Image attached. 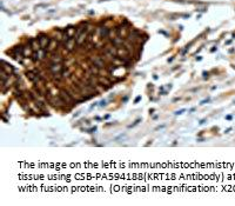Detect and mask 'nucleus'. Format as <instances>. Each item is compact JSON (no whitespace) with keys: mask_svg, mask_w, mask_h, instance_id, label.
Masks as SVG:
<instances>
[{"mask_svg":"<svg viewBox=\"0 0 235 206\" xmlns=\"http://www.w3.org/2000/svg\"><path fill=\"white\" fill-rule=\"evenodd\" d=\"M130 51L127 50L125 46H119L118 47V53H116V57L126 60L127 63H130Z\"/></svg>","mask_w":235,"mask_h":206,"instance_id":"f257e3e1","label":"nucleus"},{"mask_svg":"<svg viewBox=\"0 0 235 206\" xmlns=\"http://www.w3.org/2000/svg\"><path fill=\"white\" fill-rule=\"evenodd\" d=\"M59 96L62 98V100H64L66 104H68V105H71V106L76 103V100L69 94V92H68L67 90H60V91H59Z\"/></svg>","mask_w":235,"mask_h":206,"instance_id":"f03ea898","label":"nucleus"},{"mask_svg":"<svg viewBox=\"0 0 235 206\" xmlns=\"http://www.w3.org/2000/svg\"><path fill=\"white\" fill-rule=\"evenodd\" d=\"M11 54L19 63H22V59L25 58L24 53H22V46H14V49L11 51Z\"/></svg>","mask_w":235,"mask_h":206,"instance_id":"7ed1b4c3","label":"nucleus"},{"mask_svg":"<svg viewBox=\"0 0 235 206\" xmlns=\"http://www.w3.org/2000/svg\"><path fill=\"white\" fill-rule=\"evenodd\" d=\"M38 40H39V43H40V45H41V49L47 50V47H48V45H50L51 38L47 35V34H45V33H41V34L38 35Z\"/></svg>","mask_w":235,"mask_h":206,"instance_id":"20e7f679","label":"nucleus"},{"mask_svg":"<svg viewBox=\"0 0 235 206\" xmlns=\"http://www.w3.org/2000/svg\"><path fill=\"white\" fill-rule=\"evenodd\" d=\"M62 60H64L62 56L57 51L50 53V64H62Z\"/></svg>","mask_w":235,"mask_h":206,"instance_id":"39448f33","label":"nucleus"},{"mask_svg":"<svg viewBox=\"0 0 235 206\" xmlns=\"http://www.w3.org/2000/svg\"><path fill=\"white\" fill-rule=\"evenodd\" d=\"M48 68L52 72V74H57V73H61L62 70L65 68V66L62 64H50Z\"/></svg>","mask_w":235,"mask_h":206,"instance_id":"423d86ee","label":"nucleus"},{"mask_svg":"<svg viewBox=\"0 0 235 206\" xmlns=\"http://www.w3.org/2000/svg\"><path fill=\"white\" fill-rule=\"evenodd\" d=\"M92 63L93 65L98 66L99 68H104L105 67V60H104V57H99V56H95L92 58Z\"/></svg>","mask_w":235,"mask_h":206,"instance_id":"0eeeda50","label":"nucleus"},{"mask_svg":"<svg viewBox=\"0 0 235 206\" xmlns=\"http://www.w3.org/2000/svg\"><path fill=\"white\" fill-rule=\"evenodd\" d=\"M33 49H32V46H31V44L28 43V44H26L25 46H22V53H24V57L25 58H29V57H32V54H33Z\"/></svg>","mask_w":235,"mask_h":206,"instance_id":"6e6552de","label":"nucleus"},{"mask_svg":"<svg viewBox=\"0 0 235 206\" xmlns=\"http://www.w3.org/2000/svg\"><path fill=\"white\" fill-rule=\"evenodd\" d=\"M99 82L101 84V86H104L105 89H108L112 86V80L108 78V77H100L99 79Z\"/></svg>","mask_w":235,"mask_h":206,"instance_id":"1a4fd4ad","label":"nucleus"},{"mask_svg":"<svg viewBox=\"0 0 235 206\" xmlns=\"http://www.w3.org/2000/svg\"><path fill=\"white\" fill-rule=\"evenodd\" d=\"M98 33L100 34V38L104 40V39H107V38H109V28H107V27H99L98 28Z\"/></svg>","mask_w":235,"mask_h":206,"instance_id":"9d476101","label":"nucleus"},{"mask_svg":"<svg viewBox=\"0 0 235 206\" xmlns=\"http://www.w3.org/2000/svg\"><path fill=\"white\" fill-rule=\"evenodd\" d=\"M75 44H76V40L74 38H71L67 43L65 44V49L68 51V52H72L74 51V47H75Z\"/></svg>","mask_w":235,"mask_h":206,"instance_id":"9b49d317","label":"nucleus"},{"mask_svg":"<svg viewBox=\"0 0 235 206\" xmlns=\"http://www.w3.org/2000/svg\"><path fill=\"white\" fill-rule=\"evenodd\" d=\"M87 38H88V33H87L86 31L82 32V33H81V34L75 39V40H76V45H78V46H81V45L85 43V41L87 40Z\"/></svg>","mask_w":235,"mask_h":206,"instance_id":"f8f14e48","label":"nucleus"},{"mask_svg":"<svg viewBox=\"0 0 235 206\" xmlns=\"http://www.w3.org/2000/svg\"><path fill=\"white\" fill-rule=\"evenodd\" d=\"M60 43L59 41L54 38V39H51V41H50V45H48V47H47V51H48L50 53H52V52H54L55 51V49H57V46L59 45Z\"/></svg>","mask_w":235,"mask_h":206,"instance_id":"ddd939ff","label":"nucleus"},{"mask_svg":"<svg viewBox=\"0 0 235 206\" xmlns=\"http://www.w3.org/2000/svg\"><path fill=\"white\" fill-rule=\"evenodd\" d=\"M29 44H31L33 51H39V50H41V45H40V43H39L38 39H35V38L29 39Z\"/></svg>","mask_w":235,"mask_h":206,"instance_id":"4468645a","label":"nucleus"},{"mask_svg":"<svg viewBox=\"0 0 235 206\" xmlns=\"http://www.w3.org/2000/svg\"><path fill=\"white\" fill-rule=\"evenodd\" d=\"M1 70H4L5 72H7L10 75L13 73V71H14V68H13V66L11 65V64H8V63H6L5 60H3V67H1Z\"/></svg>","mask_w":235,"mask_h":206,"instance_id":"2eb2a0df","label":"nucleus"},{"mask_svg":"<svg viewBox=\"0 0 235 206\" xmlns=\"http://www.w3.org/2000/svg\"><path fill=\"white\" fill-rule=\"evenodd\" d=\"M123 43H125V40H123V38H121V37H115V38L112 39V44H113L114 46H116V47L122 46Z\"/></svg>","mask_w":235,"mask_h":206,"instance_id":"dca6fc26","label":"nucleus"},{"mask_svg":"<svg viewBox=\"0 0 235 206\" xmlns=\"http://www.w3.org/2000/svg\"><path fill=\"white\" fill-rule=\"evenodd\" d=\"M66 33L71 37V38H74V35H75V32H76V27L75 26H73V25H69V26H67L66 27Z\"/></svg>","mask_w":235,"mask_h":206,"instance_id":"f3484780","label":"nucleus"},{"mask_svg":"<svg viewBox=\"0 0 235 206\" xmlns=\"http://www.w3.org/2000/svg\"><path fill=\"white\" fill-rule=\"evenodd\" d=\"M35 106H36L39 110H41V111H45V110H46V106H45L43 103L40 101V100H36V101H35Z\"/></svg>","mask_w":235,"mask_h":206,"instance_id":"a211bd4d","label":"nucleus"},{"mask_svg":"<svg viewBox=\"0 0 235 206\" xmlns=\"http://www.w3.org/2000/svg\"><path fill=\"white\" fill-rule=\"evenodd\" d=\"M61 74H62L64 78H68V77L71 75V71H69L68 68H64L62 72H61Z\"/></svg>","mask_w":235,"mask_h":206,"instance_id":"6ab92c4d","label":"nucleus"},{"mask_svg":"<svg viewBox=\"0 0 235 206\" xmlns=\"http://www.w3.org/2000/svg\"><path fill=\"white\" fill-rule=\"evenodd\" d=\"M208 101H209V99H205V100H202L200 104H201V105H203V104H206V103H208Z\"/></svg>","mask_w":235,"mask_h":206,"instance_id":"aec40b11","label":"nucleus"},{"mask_svg":"<svg viewBox=\"0 0 235 206\" xmlns=\"http://www.w3.org/2000/svg\"><path fill=\"white\" fill-rule=\"evenodd\" d=\"M100 105H101V106H105V105H106V100H102V101L100 103Z\"/></svg>","mask_w":235,"mask_h":206,"instance_id":"412c9836","label":"nucleus"},{"mask_svg":"<svg viewBox=\"0 0 235 206\" xmlns=\"http://www.w3.org/2000/svg\"><path fill=\"white\" fill-rule=\"evenodd\" d=\"M183 112H184V110H180V111L176 112V114H181V113H183Z\"/></svg>","mask_w":235,"mask_h":206,"instance_id":"4be33fe9","label":"nucleus"},{"mask_svg":"<svg viewBox=\"0 0 235 206\" xmlns=\"http://www.w3.org/2000/svg\"><path fill=\"white\" fill-rule=\"evenodd\" d=\"M205 121H206V119H202V120H201L199 124H200V125H202V124H205Z\"/></svg>","mask_w":235,"mask_h":206,"instance_id":"5701e85b","label":"nucleus"},{"mask_svg":"<svg viewBox=\"0 0 235 206\" xmlns=\"http://www.w3.org/2000/svg\"><path fill=\"white\" fill-rule=\"evenodd\" d=\"M226 119H227V120H230V119H231V115H227Z\"/></svg>","mask_w":235,"mask_h":206,"instance_id":"b1692460","label":"nucleus"},{"mask_svg":"<svg viewBox=\"0 0 235 206\" xmlns=\"http://www.w3.org/2000/svg\"><path fill=\"white\" fill-rule=\"evenodd\" d=\"M140 99H141V97H137V98H136V99H135V103H137V101H139V100H140Z\"/></svg>","mask_w":235,"mask_h":206,"instance_id":"393cba45","label":"nucleus"}]
</instances>
